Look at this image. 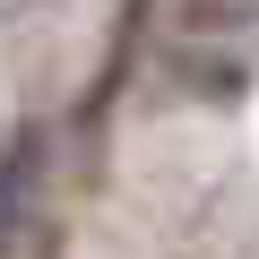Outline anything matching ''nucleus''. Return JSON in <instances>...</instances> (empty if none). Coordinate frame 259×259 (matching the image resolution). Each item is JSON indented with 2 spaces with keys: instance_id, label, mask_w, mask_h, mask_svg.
<instances>
[{
  "instance_id": "1",
  "label": "nucleus",
  "mask_w": 259,
  "mask_h": 259,
  "mask_svg": "<svg viewBox=\"0 0 259 259\" xmlns=\"http://www.w3.org/2000/svg\"><path fill=\"white\" fill-rule=\"evenodd\" d=\"M35 182H44V139L26 130V139L0 147V250L18 242V225H26V207H35Z\"/></svg>"
}]
</instances>
